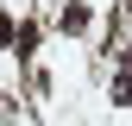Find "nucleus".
Masks as SVG:
<instances>
[{
	"label": "nucleus",
	"instance_id": "obj_1",
	"mask_svg": "<svg viewBox=\"0 0 132 126\" xmlns=\"http://www.w3.org/2000/svg\"><path fill=\"white\" fill-rule=\"evenodd\" d=\"M63 32H88V6L69 0V6H63Z\"/></svg>",
	"mask_w": 132,
	"mask_h": 126
},
{
	"label": "nucleus",
	"instance_id": "obj_2",
	"mask_svg": "<svg viewBox=\"0 0 132 126\" xmlns=\"http://www.w3.org/2000/svg\"><path fill=\"white\" fill-rule=\"evenodd\" d=\"M113 101H120V107H132V82H113Z\"/></svg>",
	"mask_w": 132,
	"mask_h": 126
}]
</instances>
